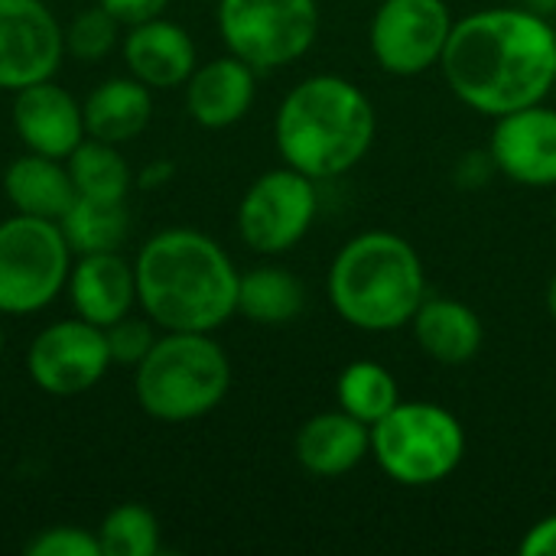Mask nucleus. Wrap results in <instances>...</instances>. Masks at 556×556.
Segmentation results:
<instances>
[{
    "instance_id": "33",
    "label": "nucleus",
    "mask_w": 556,
    "mask_h": 556,
    "mask_svg": "<svg viewBox=\"0 0 556 556\" xmlns=\"http://www.w3.org/2000/svg\"><path fill=\"white\" fill-rule=\"evenodd\" d=\"M521 7H525V10H531V13L551 16V13L556 10V0H521Z\"/></svg>"
},
{
    "instance_id": "25",
    "label": "nucleus",
    "mask_w": 556,
    "mask_h": 556,
    "mask_svg": "<svg viewBox=\"0 0 556 556\" xmlns=\"http://www.w3.org/2000/svg\"><path fill=\"white\" fill-rule=\"evenodd\" d=\"M75 192L91 199H111L127 202V192L134 186V173L127 160L121 156L117 143H104L94 137H85L65 160Z\"/></svg>"
},
{
    "instance_id": "18",
    "label": "nucleus",
    "mask_w": 556,
    "mask_h": 556,
    "mask_svg": "<svg viewBox=\"0 0 556 556\" xmlns=\"http://www.w3.org/2000/svg\"><path fill=\"white\" fill-rule=\"evenodd\" d=\"M296 463L316 479H339L371 456V427L345 410H326L309 417L293 440Z\"/></svg>"
},
{
    "instance_id": "24",
    "label": "nucleus",
    "mask_w": 556,
    "mask_h": 556,
    "mask_svg": "<svg viewBox=\"0 0 556 556\" xmlns=\"http://www.w3.org/2000/svg\"><path fill=\"white\" fill-rule=\"evenodd\" d=\"M401 388L397 378L378 365V362H352L342 368L339 381H336V404L339 410L352 414L355 420L375 427L378 420H384L397 404H401Z\"/></svg>"
},
{
    "instance_id": "34",
    "label": "nucleus",
    "mask_w": 556,
    "mask_h": 556,
    "mask_svg": "<svg viewBox=\"0 0 556 556\" xmlns=\"http://www.w3.org/2000/svg\"><path fill=\"white\" fill-rule=\"evenodd\" d=\"M547 313L554 316L556 323V274L551 277V283H547Z\"/></svg>"
},
{
    "instance_id": "6",
    "label": "nucleus",
    "mask_w": 556,
    "mask_h": 556,
    "mask_svg": "<svg viewBox=\"0 0 556 556\" xmlns=\"http://www.w3.org/2000/svg\"><path fill=\"white\" fill-rule=\"evenodd\" d=\"M371 456L378 469L404 489L440 485L463 466L466 430L443 404L401 401L371 427Z\"/></svg>"
},
{
    "instance_id": "1",
    "label": "nucleus",
    "mask_w": 556,
    "mask_h": 556,
    "mask_svg": "<svg viewBox=\"0 0 556 556\" xmlns=\"http://www.w3.org/2000/svg\"><path fill=\"white\" fill-rule=\"evenodd\" d=\"M450 91L485 117L538 104L556 85V29L525 7H489L453 23L440 59Z\"/></svg>"
},
{
    "instance_id": "20",
    "label": "nucleus",
    "mask_w": 556,
    "mask_h": 556,
    "mask_svg": "<svg viewBox=\"0 0 556 556\" xmlns=\"http://www.w3.org/2000/svg\"><path fill=\"white\" fill-rule=\"evenodd\" d=\"M85 134L104 143H127L140 137L153 117V88L134 75H117L101 81L81 104Z\"/></svg>"
},
{
    "instance_id": "23",
    "label": "nucleus",
    "mask_w": 556,
    "mask_h": 556,
    "mask_svg": "<svg viewBox=\"0 0 556 556\" xmlns=\"http://www.w3.org/2000/svg\"><path fill=\"white\" fill-rule=\"evenodd\" d=\"M59 228L72 248V254H98V251H121L130 235V212L127 202L75 195L68 212L59 218Z\"/></svg>"
},
{
    "instance_id": "2",
    "label": "nucleus",
    "mask_w": 556,
    "mask_h": 556,
    "mask_svg": "<svg viewBox=\"0 0 556 556\" xmlns=\"http://www.w3.org/2000/svg\"><path fill=\"white\" fill-rule=\"evenodd\" d=\"M137 306L163 332H215L238 313V267L205 231L163 228L134 257Z\"/></svg>"
},
{
    "instance_id": "14",
    "label": "nucleus",
    "mask_w": 556,
    "mask_h": 556,
    "mask_svg": "<svg viewBox=\"0 0 556 556\" xmlns=\"http://www.w3.org/2000/svg\"><path fill=\"white\" fill-rule=\"evenodd\" d=\"M13 130L29 153L68 160V153L88 137L81 101L52 78L13 91Z\"/></svg>"
},
{
    "instance_id": "13",
    "label": "nucleus",
    "mask_w": 556,
    "mask_h": 556,
    "mask_svg": "<svg viewBox=\"0 0 556 556\" xmlns=\"http://www.w3.org/2000/svg\"><path fill=\"white\" fill-rule=\"evenodd\" d=\"M489 160L518 186L556 189V108L538 101L495 117Z\"/></svg>"
},
{
    "instance_id": "11",
    "label": "nucleus",
    "mask_w": 556,
    "mask_h": 556,
    "mask_svg": "<svg viewBox=\"0 0 556 556\" xmlns=\"http://www.w3.org/2000/svg\"><path fill=\"white\" fill-rule=\"evenodd\" d=\"M111 368V352L101 326L85 319H59L36 332L26 352L33 384L52 397H75L91 391Z\"/></svg>"
},
{
    "instance_id": "32",
    "label": "nucleus",
    "mask_w": 556,
    "mask_h": 556,
    "mask_svg": "<svg viewBox=\"0 0 556 556\" xmlns=\"http://www.w3.org/2000/svg\"><path fill=\"white\" fill-rule=\"evenodd\" d=\"M169 176H173V166H169L166 160H160V163H150V166L140 173V186H150V182L160 186V182H166Z\"/></svg>"
},
{
    "instance_id": "8",
    "label": "nucleus",
    "mask_w": 556,
    "mask_h": 556,
    "mask_svg": "<svg viewBox=\"0 0 556 556\" xmlns=\"http://www.w3.org/2000/svg\"><path fill=\"white\" fill-rule=\"evenodd\" d=\"M215 23L231 55L270 72L313 49L323 16L316 0H218Z\"/></svg>"
},
{
    "instance_id": "15",
    "label": "nucleus",
    "mask_w": 556,
    "mask_h": 556,
    "mask_svg": "<svg viewBox=\"0 0 556 556\" xmlns=\"http://www.w3.org/2000/svg\"><path fill=\"white\" fill-rule=\"evenodd\" d=\"M65 293L78 319L108 329L137 306L134 261H127L121 251L78 254L65 280Z\"/></svg>"
},
{
    "instance_id": "7",
    "label": "nucleus",
    "mask_w": 556,
    "mask_h": 556,
    "mask_svg": "<svg viewBox=\"0 0 556 556\" xmlns=\"http://www.w3.org/2000/svg\"><path fill=\"white\" fill-rule=\"evenodd\" d=\"M72 248L52 218L13 215L0 222V313L33 316L46 309L68 280Z\"/></svg>"
},
{
    "instance_id": "9",
    "label": "nucleus",
    "mask_w": 556,
    "mask_h": 556,
    "mask_svg": "<svg viewBox=\"0 0 556 556\" xmlns=\"http://www.w3.org/2000/svg\"><path fill=\"white\" fill-rule=\"evenodd\" d=\"M319 212L316 179L293 166H277L257 176L238 205L241 241L267 257L293 251L313 228Z\"/></svg>"
},
{
    "instance_id": "17",
    "label": "nucleus",
    "mask_w": 556,
    "mask_h": 556,
    "mask_svg": "<svg viewBox=\"0 0 556 556\" xmlns=\"http://www.w3.org/2000/svg\"><path fill=\"white\" fill-rule=\"evenodd\" d=\"M124 62L127 72L147 88H179L195 72L199 55L189 29L173 20L153 16L137 26H127Z\"/></svg>"
},
{
    "instance_id": "30",
    "label": "nucleus",
    "mask_w": 556,
    "mask_h": 556,
    "mask_svg": "<svg viewBox=\"0 0 556 556\" xmlns=\"http://www.w3.org/2000/svg\"><path fill=\"white\" fill-rule=\"evenodd\" d=\"M121 26H137L143 20L163 16L169 0H98Z\"/></svg>"
},
{
    "instance_id": "36",
    "label": "nucleus",
    "mask_w": 556,
    "mask_h": 556,
    "mask_svg": "<svg viewBox=\"0 0 556 556\" xmlns=\"http://www.w3.org/2000/svg\"><path fill=\"white\" fill-rule=\"evenodd\" d=\"M554 222H556V199H554Z\"/></svg>"
},
{
    "instance_id": "29",
    "label": "nucleus",
    "mask_w": 556,
    "mask_h": 556,
    "mask_svg": "<svg viewBox=\"0 0 556 556\" xmlns=\"http://www.w3.org/2000/svg\"><path fill=\"white\" fill-rule=\"evenodd\" d=\"M29 556H101V544L94 531L85 528H72V525H55L39 531L29 544Z\"/></svg>"
},
{
    "instance_id": "35",
    "label": "nucleus",
    "mask_w": 556,
    "mask_h": 556,
    "mask_svg": "<svg viewBox=\"0 0 556 556\" xmlns=\"http://www.w3.org/2000/svg\"><path fill=\"white\" fill-rule=\"evenodd\" d=\"M0 355H3V313H0Z\"/></svg>"
},
{
    "instance_id": "12",
    "label": "nucleus",
    "mask_w": 556,
    "mask_h": 556,
    "mask_svg": "<svg viewBox=\"0 0 556 556\" xmlns=\"http://www.w3.org/2000/svg\"><path fill=\"white\" fill-rule=\"evenodd\" d=\"M65 59L62 23L42 0H0V91L46 81Z\"/></svg>"
},
{
    "instance_id": "27",
    "label": "nucleus",
    "mask_w": 556,
    "mask_h": 556,
    "mask_svg": "<svg viewBox=\"0 0 556 556\" xmlns=\"http://www.w3.org/2000/svg\"><path fill=\"white\" fill-rule=\"evenodd\" d=\"M65 36V55L78 62H101L121 36V23L98 3L81 10L68 26H62Z\"/></svg>"
},
{
    "instance_id": "3",
    "label": "nucleus",
    "mask_w": 556,
    "mask_h": 556,
    "mask_svg": "<svg viewBox=\"0 0 556 556\" xmlns=\"http://www.w3.org/2000/svg\"><path fill=\"white\" fill-rule=\"evenodd\" d=\"M378 134L371 98L342 75H309L290 88L274 117L277 153L316 182L355 169Z\"/></svg>"
},
{
    "instance_id": "19",
    "label": "nucleus",
    "mask_w": 556,
    "mask_h": 556,
    "mask_svg": "<svg viewBox=\"0 0 556 556\" xmlns=\"http://www.w3.org/2000/svg\"><path fill=\"white\" fill-rule=\"evenodd\" d=\"M414 342L440 365H466L482 352L485 326L479 313L453 296H427L410 319Z\"/></svg>"
},
{
    "instance_id": "31",
    "label": "nucleus",
    "mask_w": 556,
    "mask_h": 556,
    "mask_svg": "<svg viewBox=\"0 0 556 556\" xmlns=\"http://www.w3.org/2000/svg\"><path fill=\"white\" fill-rule=\"evenodd\" d=\"M521 556H556V515L531 525L518 544Z\"/></svg>"
},
{
    "instance_id": "21",
    "label": "nucleus",
    "mask_w": 556,
    "mask_h": 556,
    "mask_svg": "<svg viewBox=\"0 0 556 556\" xmlns=\"http://www.w3.org/2000/svg\"><path fill=\"white\" fill-rule=\"evenodd\" d=\"M3 192L20 215H36L52 222H59L78 195L65 160L29 153V150L7 166Z\"/></svg>"
},
{
    "instance_id": "16",
    "label": "nucleus",
    "mask_w": 556,
    "mask_h": 556,
    "mask_svg": "<svg viewBox=\"0 0 556 556\" xmlns=\"http://www.w3.org/2000/svg\"><path fill=\"white\" fill-rule=\"evenodd\" d=\"M257 94V68L238 55H218L186 81V111L205 130H225L248 117Z\"/></svg>"
},
{
    "instance_id": "5",
    "label": "nucleus",
    "mask_w": 556,
    "mask_h": 556,
    "mask_svg": "<svg viewBox=\"0 0 556 556\" xmlns=\"http://www.w3.org/2000/svg\"><path fill=\"white\" fill-rule=\"evenodd\" d=\"M231 391V362L212 332H163L134 368V394L147 417L186 424L212 414Z\"/></svg>"
},
{
    "instance_id": "22",
    "label": "nucleus",
    "mask_w": 556,
    "mask_h": 556,
    "mask_svg": "<svg viewBox=\"0 0 556 556\" xmlns=\"http://www.w3.org/2000/svg\"><path fill=\"white\" fill-rule=\"evenodd\" d=\"M306 306V290L296 274L277 264L254 267L238 280V313L257 326H287Z\"/></svg>"
},
{
    "instance_id": "28",
    "label": "nucleus",
    "mask_w": 556,
    "mask_h": 556,
    "mask_svg": "<svg viewBox=\"0 0 556 556\" xmlns=\"http://www.w3.org/2000/svg\"><path fill=\"white\" fill-rule=\"evenodd\" d=\"M156 326L147 319V316H124L117 323H111L104 329V339H108V352H111V365H130L137 368L147 352L153 349L156 342Z\"/></svg>"
},
{
    "instance_id": "26",
    "label": "nucleus",
    "mask_w": 556,
    "mask_h": 556,
    "mask_svg": "<svg viewBox=\"0 0 556 556\" xmlns=\"http://www.w3.org/2000/svg\"><path fill=\"white\" fill-rule=\"evenodd\" d=\"M104 556H153L160 554V521L150 508L127 502L104 515L94 531Z\"/></svg>"
},
{
    "instance_id": "4",
    "label": "nucleus",
    "mask_w": 556,
    "mask_h": 556,
    "mask_svg": "<svg viewBox=\"0 0 556 556\" xmlns=\"http://www.w3.org/2000/svg\"><path fill=\"white\" fill-rule=\"evenodd\" d=\"M326 290L342 323L381 336L410 326L427 300V270L407 238L362 231L336 251Z\"/></svg>"
},
{
    "instance_id": "10",
    "label": "nucleus",
    "mask_w": 556,
    "mask_h": 556,
    "mask_svg": "<svg viewBox=\"0 0 556 556\" xmlns=\"http://www.w3.org/2000/svg\"><path fill=\"white\" fill-rule=\"evenodd\" d=\"M453 23L446 0H381L368 26V46L388 75L414 78L440 65Z\"/></svg>"
}]
</instances>
